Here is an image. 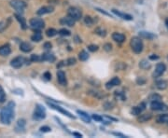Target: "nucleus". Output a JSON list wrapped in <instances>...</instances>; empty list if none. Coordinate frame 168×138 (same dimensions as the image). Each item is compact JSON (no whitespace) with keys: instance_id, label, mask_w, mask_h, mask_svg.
I'll return each mask as SVG.
<instances>
[{"instance_id":"nucleus-1","label":"nucleus","mask_w":168,"mask_h":138,"mask_svg":"<svg viewBox=\"0 0 168 138\" xmlns=\"http://www.w3.org/2000/svg\"><path fill=\"white\" fill-rule=\"evenodd\" d=\"M15 103L14 102H9L5 107L2 108L0 112V121L3 124L9 125L13 119H14V114H15Z\"/></svg>"},{"instance_id":"nucleus-2","label":"nucleus","mask_w":168,"mask_h":138,"mask_svg":"<svg viewBox=\"0 0 168 138\" xmlns=\"http://www.w3.org/2000/svg\"><path fill=\"white\" fill-rule=\"evenodd\" d=\"M130 46L133 50V52L136 54H139L143 52L144 49V44L143 41L141 39V37H132L131 41H130Z\"/></svg>"},{"instance_id":"nucleus-3","label":"nucleus","mask_w":168,"mask_h":138,"mask_svg":"<svg viewBox=\"0 0 168 138\" xmlns=\"http://www.w3.org/2000/svg\"><path fill=\"white\" fill-rule=\"evenodd\" d=\"M46 118V109L43 106L38 104L33 113V119L35 121H43Z\"/></svg>"},{"instance_id":"nucleus-4","label":"nucleus","mask_w":168,"mask_h":138,"mask_svg":"<svg viewBox=\"0 0 168 138\" xmlns=\"http://www.w3.org/2000/svg\"><path fill=\"white\" fill-rule=\"evenodd\" d=\"M67 15L75 21H79L82 18V11L77 7H70L67 9Z\"/></svg>"},{"instance_id":"nucleus-5","label":"nucleus","mask_w":168,"mask_h":138,"mask_svg":"<svg viewBox=\"0 0 168 138\" xmlns=\"http://www.w3.org/2000/svg\"><path fill=\"white\" fill-rule=\"evenodd\" d=\"M10 6L19 13L23 14L25 7H26V3L23 2V0H10Z\"/></svg>"},{"instance_id":"nucleus-6","label":"nucleus","mask_w":168,"mask_h":138,"mask_svg":"<svg viewBox=\"0 0 168 138\" xmlns=\"http://www.w3.org/2000/svg\"><path fill=\"white\" fill-rule=\"evenodd\" d=\"M29 23H30L31 28L34 29L35 31H39L40 29L44 28V26H45L44 21L40 18H33L30 20Z\"/></svg>"},{"instance_id":"nucleus-7","label":"nucleus","mask_w":168,"mask_h":138,"mask_svg":"<svg viewBox=\"0 0 168 138\" xmlns=\"http://www.w3.org/2000/svg\"><path fill=\"white\" fill-rule=\"evenodd\" d=\"M150 108H151L152 110H154V111H167L168 110L167 106H166L165 104H164V103L158 101V100H155V101H152V102H151V104H150Z\"/></svg>"},{"instance_id":"nucleus-8","label":"nucleus","mask_w":168,"mask_h":138,"mask_svg":"<svg viewBox=\"0 0 168 138\" xmlns=\"http://www.w3.org/2000/svg\"><path fill=\"white\" fill-rule=\"evenodd\" d=\"M48 104V106H51L53 109H54L56 111H58V112H60V113H62V114H64V115H65L66 117H68V118H70V119H75L76 117L75 116H73L69 111H67L66 109H64V108H63V107H61L60 106H58V105H55V104H53V103H50V102H48L47 103Z\"/></svg>"},{"instance_id":"nucleus-9","label":"nucleus","mask_w":168,"mask_h":138,"mask_svg":"<svg viewBox=\"0 0 168 138\" xmlns=\"http://www.w3.org/2000/svg\"><path fill=\"white\" fill-rule=\"evenodd\" d=\"M165 70H166V66H165V64H163V63L157 64V66H156V67H155V71H154L153 74H152L153 77H155V78L160 77V76L165 72Z\"/></svg>"},{"instance_id":"nucleus-10","label":"nucleus","mask_w":168,"mask_h":138,"mask_svg":"<svg viewBox=\"0 0 168 138\" xmlns=\"http://www.w3.org/2000/svg\"><path fill=\"white\" fill-rule=\"evenodd\" d=\"M24 63H25V59L23 56H18V57L11 60L10 66L13 68H21L24 65Z\"/></svg>"},{"instance_id":"nucleus-11","label":"nucleus","mask_w":168,"mask_h":138,"mask_svg":"<svg viewBox=\"0 0 168 138\" xmlns=\"http://www.w3.org/2000/svg\"><path fill=\"white\" fill-rule=\"evenodd\" d=\"M57 81L62 86L67 85V79H66V76H65V74H64V71L58 70V72H57Z\"/></svg>"},{"instance_id":"nucleus-12","label":"nucleus","mask_w":168,"mask_h":138,"mask_svg":"<svg viewBox=\"0 0 168 138\" xmlns=\"http://www.w3.org/2000/svg\"><path fill=\"white\" fill-rule=\"evenodd\" d=\"M53 10H54V7H53V6H44V7H41L37 11V14L39 15V16H43V15H45V14L52 13Z\"/></svg>"},{"instance_id":"nucleus-13","label":"nucleus","mask_w":168,"mask_h":138,"mask_svg":"<svg viewBox=\"0 0 168 138\" xmlns=\"http://www.w3.org/2000/svg\"><path fill=\"white\" fill-rule=\"evenodd\" d=\"M75 20H73L71 17H69V16H66V17H63V18H61V20H60V23L62 24V25H66V26H68V27H73L74 25H75Z\"/></svg>"},{"instance_id":"nucleus-14","label":"nucleus","mask_w":168,"mask_h":138,"mask_svg":"<svg viewBox=\"0 0 168 138\" xmlns=\"http://www.w3.org/2000/svg\"><path fill=\"white\" fill-rule=\"evenodd\" d=\"M145 109H146V104H145V103H140L138 106L133 107V109H132L131 112H132L133 115H135V116H138V115H140Z\"/></svg>"},{"instance_id":"nucleus-15","label":"nucleus","mask_w":168,"mask_h":138,"mask_svg":"<svg viewBox=\"0 0 168 138\" xmlns=\"http://www.w3.org/2000/svg\"><path fill=\"white\" fill-rule=\"evenodd\" d=\"M120 83H121L120 79L118 76H114V77L111 78L109 82L106 83V88H107L108 90H110V89H112L113 87H116V86L120 85Z\"/></svg>"},{"instance_id":"nucleus-16","label":"nucleus","mask_w":168,"mask_h":138,"mask_svg":"<svg viewBox=\"0 0 168 138\" xmlns=\"http://www.w3.org/2000/svg\"><path fill=\"white\" fill-rule=\"evenodd\" d=\"M112 12L117 15L119 18H121L123 20H126V21H132L133 20V16H131L130 14H126V13H123V12H120V10H117L115 8L112 9Z\"/></svg>"},{"instance_id":"nucleus-17","label":"nucleus","mask_w":168,"mask_h":138,"mask_svg":"<svg viewBox=\"0 0 168 138\" xmlns=\"http://www.w3.org/2000/svg\"><path fill=\"white\" fill-rule=\"evenodd\" d=\"M25 124H26L25 120H23V119L19 120L16 123V126H15L16 132L17 133H23L24 130H25Z\"/></svg>"},{"instance_id":"nucleus-18","label":"nucleus","mask_w":168,"mask_h":138,"mask_svg":"<svg viewBox=\"0 0 168 138\" xmlns=\"http://www.w3.org/2000/svg\"><path fill=\"white\" fill-rule=\"evenodd\" d=\"M77 113H78V115L79 116V118H80L85 123H91L92 118H91L86 112H84V111H82V110H77Z\"/></svg>"},{"instance_id":"nucleus-19","label":"nucleus","mask_w":168,"mask_h":138,"mask_svg":"<svg viewBox=\"0 0 168 138\" xmlns=\"http://www.w3.org/2000/svg\"><path fill=\"white\" fill-rule=\"evenodd\" d=\"M112 39L117 43H122V42L125 41V36L120 34V33L115 32V33L112 34Z\"/></svg>"},{"instance_id":"nucleus-20","label":"nucleus","mask_w":168,"mask_h":138,"mask_svg":"<svg viewBox=\"0 0 168 138\" xmlns=\"http://www.w3.org/2000/svg\"><path fill=\"white\" fill-rule=\"evenodd\" d=\"M40 56H41V61H46V62H50V63H54L56 60L55 56H54L53 54L48 53V52L43 53V54L40 55Z\"/></svg>"},{"instance_id":"nucleus-21","label":"nucleus","mask_w":168,"mask_h":138,"mask_svg":"<svg viewBox=\"0 0 168 138\" xmlns=\"http://www.w3.org/2000/svg\"><path fill=\"white\" fill-rule=\"evenodd\" d=\"M138 35H139V37L144 38V39H148V40H151V39H153V38L156 37V36L153 35L152 33H150V32H146V31H141V32H139Z\"/></svg>"},{"instance_id":"nucleus-22","label":"nucleus","mask_w":168,"mask_h":138,"mask_svg":"<svg viewBox=\"0 0 168 138\" xmlns=\"http://www.w3.org/2000/svg\"><path fill=\"white\" fill-rule=\"evenodd\" d=\"M10 52H11V50H10V46L8 44L3 45L0 47V55L1 56H8L10 54Z\"/></svg>"},{"instance_id":"nucleus-23","label":"nucleus","mask_w":168,"mask_h":138,"mask_svg":"<svg viewBox=\"0 0 168 138\" xmlns=\"http://www.w3.org/2000/svg\"><path fill=\"white\" fill-rule=\"evenodd\" d=\"M14 16H15V18L17 19V21L20 22L22 28H23V30H25V29L27 28V24H26V21H25V19H24L21 14H19V13H15Z\"/></svg>"},{"instance_id":"nucleus-24","label":"nucleus","mask_w":168,"mask_h":138,"mask_svg":"<svg viewBox=\"0 0 168 138\" xmlns=\"http://www.w3.org/2000/svg\"><path fill=\"white\" fill-rule=\"evenodd\" d=\"M138 116H139V115H138ZM151 118H152V116H151V114H150V113H147V114H140V116L138 117L137 121H138L139 122H141V123H144V122H147V121H150Z\"/></svg>"},{"instance_id":"nucleus-25","label":"nucleus","mask_w":168,"mask_h":138,"mask_svg":"<svg viewBox=\"0 0 168 138\" xmlns=\"http://www.w3.org/2000/svg\"><path fill=\"white\" fill-rule=\"evenodd\" d=\"M20 50L23 52H30L33 50V47L27 42H22L20 45Z\"/></svg>"},{"instance_id":"nucleus-26","label":"nucleus","mask_w":168,"mask_h":138,"mask_svg":"<svg viewBox=\"0 0 168 138\" xmlns=\"http://www.w3.org/2000/svg\"><path fill=\"white\" fill-rule=\"evenodd\" d=\"M157 122L161 124H167L168 125V114H163L160 115L157 118Z\"/></svg>"},{"instance_id":"nucleus-27","label":"nucleus","mask_w":168,"mask_h":138,"mask_svg":"<svg viewBox=\"0 0 168 138\" xmlns=\"http://www.w3.org/2000/svg\"><path fill=\"white\" fill-rule=\"evenodd\" d=\"M31 39L34 41V42H39L42 40V35L39 31H36L35 34L31 37Z\"/></svg>"},{"instance_id":"nucleus-28","label":"nucleus","mask_w":168,"mask_h":138,"mask_svg":"<svg viewBox=\"0 0 168 138\" xmlns=\"http://www.w3.org/2000/svg\"><path fill=\"white\" fill-rule=\"evenodd\" d=\"M168 83L167 81L165 80H159L156 82V87L159 89V90H165L167 88Z\"/></svg>"},{"instance_id":"nucleus-29","label":"nucleus","mask_w":168,"mask_h":138,"mask_svg":"<svg viewBox=\"0 0 168 138\" xmlns=\"http://www.w3.org/2000/svg\"><path fill=\"white\" fill-rule=\"evenodd\" d=\"M79 59L81 61V62H85L89 59V54L86 51H81L79 54Z\"/></svg>"},{"instance_id":"nucleus-30","label":"nucleus","mask_w":168,"mask_h":138,"mask_svg":"<svg viewBox=\"0 0 168 138\" xmlns=\"http://www.w3.org/2000/svg\"><path fill=\"white\" fill-rule=\"evenodd\" d=\"M94 32H95L96 35H98V36L101 37H105L107 36V31H106V29L103 28V27H98V28H96Z\"/></svg>"},{"instance_id":"nucleus-31","label":"nucleus","mask_w":168,"mask_h":138,"mask_svg":"<svg viewBox=\"0 0 168 138\" xmlns=\"http://www.w3.org/2000/svg\"><path fill=\"white\" fill-rule=\"evenodd\" d=\"M57 34H58V31L55 30L54 28H49L46 31V36L48 37H55Z\"/></svg>"},{"instance_id":"nucleus-32","label":"nucleus","mask_w":168,"mask_h":138,"mask_svg":"<svg viewBox=\"0 0 168 138\" xmlns=\"http://www.w3.org/2000/svg\"><path fill=\"white\" fill-rule=\"evenodd\" d=\"M9 22H10V20H9V19H8L7 21H2V22H0V33H2V32L8 26Z\"/></svg>"},{"instance_id":"nucleus-33","label":"nucleus","mask_w":168,"mask_h":138,"mask_svg":"<svg viewBox=\"0 0 168 138\" xmlns=\"http://www.w3.org/2000/svg\"><path fill=\"white\" fill-rule=\"evenodd\" d=\"M139 67L142 69H150L151 67L150 64L147 61V60H142L139 64Z\"/></svg>"},{"instance_id":"nucleus-34","label":"nucleus","mask_w":168,"mask_h":138,"mask_svg":"<svg viewBox=\"0 0 168 138\" xmlns=\"http://www.w3.org/2000/svg\"><path fill=\"white\" fill-rule=\"evenodd\" d=\"M84 22H85L86 25H88V26H92V25L94 24V19H93L91 16H86V17L84 18Z\"/></svg>"},{"instance_id":"nucleus-35","label":"nucleus","mask_w":168,"mask_h":138,"mask_svg":"<svg viewBox=\"0 0 168 138\" xmlns=\"http://www.w3.org/2000/svg\"><path fill=\"white\" fill-rule=\"evenodd\" d=\"M58 34L61 35V36H63V37H69V36L71 35V32H70L69 30L65 29V28H63V29L59 30Z\"/></svg>"},{"instance_id":"nucleus-36","label":"nucleus","mask_w":168,"mask_h":138,"mask_svg":"<svg viewBox=\"0 0 168 138\" xmlns=\"http://www.w3.org/2000/svg\"><path fill=\"white\" fill-rule=\"evenodd\" d=\"M6 101V93L2 86H0V104L4 103Z\"/></svg>"},{"instance_id":"nucleus-37","label":"nucleus","mask_w":168,"mask_h":138,"mask_svg":"<svg viewBox=\"0 0 168 138\" xmlns=\"http://www.w3.org/2000/svg\"><path fill=\"white\" fill-rule=\"evenodd\" d=\"M30 61L31 62H41V56L40 55H38V54H32L31 55V58H30Z\"/></svg>"},{"instance_id":"nucleus-38","label":"nucleus","mask_w":168,"mask_h":138,"mask_svg":"<svg viewBox=\"0 0 168 138\" xmlns=\"http://www.w3.org/2000/svg\"><path fill=\"white\" fill-rule=\"evenodd\" d=\"M115 98L120 99L121 101H124V100L126 99L124 93H122L121 91H115Z\"/></svg>"},{"instance_id":"nucleus-39","label":"nucleus","mask_w":168,"mask_h":138,"mask_svg":"<svg viewBox=\"0 0 168 138\" xmlns=\"http://www.w3.org/2000/svg\"><path fill=\"white\" fill-rule=\"evenodd\" d=\"M76 63H77V60H76L74 57H72V58H69V59L66 60L65 65H66V66H73V65H75Z\"/></svg>"},{"instance_id":"nucleus-40","label":"nucleus","mask_w":168,"mask_h":138,"mask_svg":"<svg viewBox=\"0 0 168 138\" xmlns=\"http://www.w3.org/2000/svg\"><path fill=\"white\" fill-rule=\"evenodd\" d=\"M98 46L97 45H90L89 47H88V50L90 51V52H97L98 51Z\"/></svg>"},{"instance_id":"nucleus-41","label":"nucleus","mask_w":168,"mask_h":138,"mask_svg":"<svg viewBox=\"0 0 168 138\" xmlns=\"http://www.w3.org/2000/svg\"><path fill=\"white\" fill-rule=\"evenodd\" d=\"M92 119L94 120L95 121H98V122L103 121V117H101V116H99V115H96V114L93 115V116H92Z\"/></svg>"},{"instance_id":"nucleus-42","label":"nucleus","mask_w":168,"mask_h":138,"mask_svg":"<svg viewBox=\"0 0 168 138\" xmlns=\"http://www.w3.org/2000/svg\"><path fill=\"white\" fill-rule=\"evenodd\" d=\"M51 131H52V129L49 126H42V127H40V132L41 133H49Z\"/></svg>"},{"instance_id":"nucleus-43","label":"nucleus","mask_w":168,"mask_h":138,"mask_svg":"<svg viewBox=\"0 0 168 138\" xmlns=\"http://www.w3.org/2000/svg\"><path fill=\"white\" fill-rule=\"evenodd\" d=\"M104 50L106 51V52H110L112 50V46L110 43H107V44H105V46H104Z\"/></svg>"},{"instance_id":"nucleus-44","label":"nucleus","mask_w":168,"mask_h":138,"mask_svg":"<svg viewBox=\"0 0 168 138\" xmlns=\"http://www.w3.org/2000/svg\"><path fill=\"white\" fill-rule=\"evenodd\" d=\"M43 77H44L46 80H51V78H52V75H51L50 72H46V73H44Z\"/></svg>"},{"instance_id":"nucleus-45","label":"nucleus","mask_w":168,"mask_h":138,"mask_svg":"<svg viewBox=\"0 0 168 138\" xmlns=\"http://www.w3.org/2000/svg\"><path fill=\"white\" fill-rule=\"evenodd\" d=\"M96 10H98L99 12H101V13H103V14H105V15H107V16H110V14L109 13H108L107 11H105L104 9H102V8H99V7H96L95 8Z\"/></svg>"},{"instance_id":"nucleus-46","label":"nucleus","mask_w":168,"mask_h":138,"mask_svg":"<svg viewBox=\"0 0 168 138\" xmlns=\"http://www.w3.org/2000/svg\"><path fill=\"white\" fill-rule=\"evenodd\" d=\"M105 108L106 109H111V108H113V104H111V103L105 104Z\"/></svg>"},{"instance_id":"nucleus-47","label":"nucleus","mask_w":168,"mask_h":138,"mask_svg":"<svg viewBox=\"0 0 168 138\" xmlns=\"http://www.w3.org/2000/svg\"><path fill=\"white\" fill-rule=\"evenodd\" d=\"M136 82H137L138 84L142 85V84H144V83L146 82V80H145V79H143V80H142V77H138V78H137V80H136Z\"/></svg>"},{"instance_id":"nucleus-48","label":"nucleus","mask_w":168,"mask_h":138,"mask_svg":"<svg viewBox=\"0 0 168 138\" xmlns=\"http://www.w3.org/2000/svg\"><path fill=\"white\" fill-rule=\"evenodd\" d=\"M112 135H113V136H120V137H121V138L127 137V136H125L124 135H122V134H120V133H112Z\"/></svg>"},{"instance_id":"nucleus-49","label":"nucleus","mask_w":168,"mask_h":138,"mask_svg":"<svg viewBox=\"0 0 168 138\" xmlns=\"http://www.w3.org/2000/svg\"><path fill=\"white\" fill-rule=\"evenodd\" d=\"M44 48H45V49H51V48H52V44H51L50 42H46V43L44 44Z\"/></svg>"},{"instance_id":"nucleus-50","label":"nucleus","mask_w":168,"mask_h":138,"mask_svg":"<svg viewBox=\"0 0 168 138\" xmlns=\"http://www.w3.org/2000/svg\"><path fill=\"white\" fill-rule=\"evenodd\" d=\"M150 60H157V59H159V56H157V55H151L150 57Z\"/></svg>"},{"instance_id":"nucleus-51","label":"nucleus","mask_w":168,"mask_h":138,"mask_svg":"<svg viewBox=\"0 0 168 138\" xmlns=\"http://www.w3.org/2000/svg\"><path fill=\"white\" fill-rule=\"evenodd\" d=\"M73 136H76V137H82V135L79 134V133H73Z\"/></svg>"},{"instance_id":"nucleus-52","label":"nucleus","mask_w":168,"mask_h":138,"mask_svg":"<svg viewBox=\"0 0 168 138\" xmlns=\"http://www.w3.org/2000/svg\"><path fill=\"white\" fill-rule=\"evenodd\" d=\"M165 25H166V27H167L168 29V18L165 20Z\"/></svg>"}]
</instances>
